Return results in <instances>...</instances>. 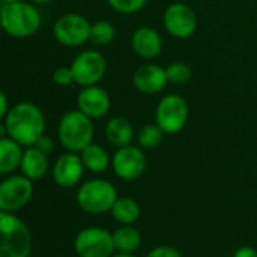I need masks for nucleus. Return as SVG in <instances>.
<instances>
[{
	"mask_svg": "<svg viewBox=\"0 0 257 257\" xmlns=\"http://www.w3.org/2000/svg\"><path fill=\"white\" fill-rule=\"evenodd\" d=\"M45 133V117L42 110L33 102H18L11 107L3 117L2 137H11L24 148L35 143Z\"/></svg>",
	"mask_w": 257,
	"mask_h": 257,
	"instance_id": "nucleus-1",
	"label": "nucleus"
},
{
	"mask_svg": "<svg viewBox=\"0 0 257 257\" xmlns=\"http://www.w3.org/2000/svg\"><path fill=\"white\" fill-rule=\"evenodd\" d=\"M0 21L3 30L17 39L33 36L42 24L39 11L27 2L2 5Z\"/></svg>",
	"mask_w": 257,
	"mask_h": 257,
	"instance_id": "nucleus-2",
	"label": "nucleus"
},
{
	"mask_svg": "<svg viewBox=\"0 0 257 257\" xmlns=\"http://www.w3.org/2000/svg\"><path fill=\"white\" fill-rule=\"evenodd\" d=\"M93 119L81 113L78 108L62 116L57 126V139L68 152L80 154L93 140Z\"/></svg>",
	"mask_w": 257,
	"mask_h": 257,
	"instance_id": "nucleus-3",
	"label": "nucleus"
},
{
	"mask_svg": "<svg viewBox=\"0 0 257 257\" xmlns=\"http://www.w3.org/2000/svg\"><path fill=\"white\" fill-rule=\"evenodd\" d=\"M32 233L14 212L0 211V257H29Z\"/></svg>",
	"mask_w": 257,
	"mask_h": 257,
	"instance_id": "nucleus-4",
	"label": "nucleus"
},
{
	"mask_svg": "<svg viewBox=\"0 0 257 257\" xmlns=\"http://www.w3.org/2000/svg\"><path fill=\"white\" fill-rule=\"evenodd\" d=\"M75 197L81 211L92 215H101L111 211L119 196L116 187L111 182L107 179L95 178L83 182L78 187Z\"/></svg>",
	"mask_w": 257,
	"mask_h": 257,
	"instance_id": "nucleus-5",
	"label": "nucleus"
},
{
	"mask_svg": "<svg viewBox=\"0 0 257 257\" xmlns=\"http://www.w3.org/2000/svg\"><path fill=\"white\" fill-rule=\"evenodd\" d=\"M74 250L78 257H111L116 251L113 233L104 227H84L74 238Z\"/></svg>",
	"mask_w": 257,
	"mask_h": 257,
	"instance_id": "nucleus-6",
	"label": "nucleus"
},
{
	"mask_svg": "<svg viewBox=\"0 0 257 257\" xmlns=\"http://www.w3.org/2000/svg\"><path fill=\"white\" fill-rule=\"evenodd\" d=\"M188 120V104L176 95L164 96L155 110V123L164 131V134H176L182 131Z\"/></svg>",
	"mask_w": 257,
	"mask_h": 257,
	"instance_id": "nucleus-7",
	"label": "nucleus"
},
{
	"mask_svg": "<svg viewBox=\"0 0 257 257\" xmlns=\"http://www.w3.org/2000/svg\"><path fill=\"white\" fill-rule=\"evenodd\" d=\"M74 81L80 87L98 84L107 72V60L96 50L81 51L71 63Z\"/></svg>",
	"mask_w": 257,
	"mask_h": 257,
	"instance_id": "nucleus-8",
	"label": "nucleus"
},
{
	"mask_svg": "<svg viewBox=\"0 0 257 257\" xmlns=\"http://www.w3.org/2000/svg\"><path fill=\"white\" fill-rule=\"evenodd\" d=\"M90 23L80 14L68 12L57 18L53 27L54 38L65 47H80L90 39Z\"/></svg>",
	"mask_w": 257,
	"mask_h": 257,
	"instance_id": "nucleus-9",
	"label": "nucleus"
},
{
	"mask_svg": "<svg viewBox=\"0 0 257 257\" xmlns=\"http://www.w3.org/2000/svg\"><path fill=\"white\" fill-rule=\"evenodd\" d=\"M33 196V181L24 175H11L0 184V211L15 212L24 208Z\"/></svg>",
	"mask_w": 257,
	"mask_h": 257,
	"instance_id": "nucleus-10",
	"label": "nucleus"
},
{
	"mask_svg": "<svg viewBox=\"0 0 257 257\" xmlns=\"http://www.w3.org/2000/svg\"><path fill=\"white\" fill-rule=\"evenodd\" d=\"M111 169L122 181H136L142 178L146 170V157L140 146L119 148L111 157Z\"/></svg>",
	"mask_w": 257,
	"mask_h": 257,
	"instance_id": "nucleus-11",
	"label": "nucleus"
},
{
	"mask_svg": "<svg viewBox=\"0 0 257 257\" xmlns=\"http://www.w3.org/2000/svg\"><path fill=\"white\" fill-rule=\"evenodd\" d=\"M163 23L166 30L176 39H187L193 36L197 29V17L185 3L169 5L164 11Z\"/></svg>",
	"mask_w": 257,
	"mask_h": 257,
	"instance_id": "nucleus-12",
	"label": "nucleus"
},
{
	"mask_svg": "<svg viewBox=\"0 0 257 257\" xmlns=\"http://www.w3.org/2000/svg\"><path fill=\"white\" fill-rule=\"evenodd\" d=\"M84 164L80 154L66 152L62 154L53 164L51 173L54 182L62 188H72L78 185L84 175Z\"/></svg>",
	"mask_w": 257,
	"mask_h": 257,
	"instance_id": "nucleus-13",
	"label": "nucleus"
},
{
	"mask_svg": "<svg viewBox=\"0 0 257 257\" xmlns=\"http://www.w3.org/2000/svg\"><path fill=\"white\" fill-rule=\"evenodd\" d=\"M111 107V99L110 95L107 93L105 89L99 87L98 84L95 86H87L81 87L77 96V108L89 116L90 119H101L104 117Z\"/></svg>",
	"mask_w": 257,
	"mask_h": 257,
	"instance_id": "nucleus-14",
	"label": "nucleus"
},
{
	"mask_svg": "<svg viewBox=\"0 0 257 257\" xmlns=\"http://www.w3.org/2000/svg\"><path fill=\"white\" fill-rule=\"evenodd\" d=\"M133 84L142 93L146 95L160 93L169 84L167 71L166 68L157 63H145L139 66L133 74Z\"/></svg>",
	"mask_w": 257,
	"mask_h": 257,
	"instance_id": "nucleus-15",
	"label": "nucleus"
},
{
	"mask_svg": "<svg viewBox=\"0 0 257 257\" xmlns=\"http://www.w3.org/2000/svg\"><path fill=\"white\" fill-rule=\"evenodd\" d=\"M131 47L134 53L143 59H155L163 50V39L152 27H139L131 36Z\"/></svg>",
	"mask_w": 257,
	"mask_h": 257,
	"instance_id": "nucleus-16",
	"label": "nucleus"
},
{
	"mask_svg": "<svg viewBox=\"0 0 257 257\" xmlns=\"http://www.w3.org/2000/svg\"><path fill=\"white\" fill-rule=\"evenodd\" d=\"M20 169H21V175H24L30 181H39L45 178V175L50 170L48 155L35 146L26 148Z\"/></svg>",
	"mask_w": 257,
	"mask_h": 257,
	"instance_id": "nucleus-17",
	"label": "nucleus"
},
{
	"mask_svg": "<svg viewBox=\"0 0 257 257\" xmlns=\"http://www.w3.org/2000/svg\"><path fill=\"white\" fill-rule=\"evenodd\" d=\"M105 139L114 148L130 146L134 139V128L133 123L122 116L111 117L105 125Z\"/></svg>",
	"mask_w": 257,
	"mask_h": 257,
	"instance_id": "nucleus-18",
	"label": "nucleus"
},
{
	"mask_svg": "<svg viewBox=\"0 0 257 257\" xmlns=\"http://www.w3.org/2000/svg\"><path fill=\"white\" fill-rule=\"evenodd\" d=\"M23 148L24 146H21L18 142H15L11 137H0V173L2 175H8L20 169L24 155Z\"/></svg>",
	"mask_w": 257,
	"mask_h": 257,
	"instance_id": "nucleus-19",
	"label": "nucleus"
},
{
	"mask_svg": "<svg viewBox=\"0 0 257 257\" xmlns=\"http://www.w3.org/2000/svg\"><path fill=\"white\" fill-rule=\"evenodd\" d=\"M142 233L133 224H125L113 232V244L116 253H134L142 245Z\"/></svg>",
	"mask_w": 257,
	"mask_h": 257,
	"instance_id": "nucleus-20",
	"label": "nucleus"
},
{
	"mask_svg": "<svg viewBox=\"0 0 257 257\" xmlns=\"http://www.w3.org/2000/svg\"><path fill=\"white\" fill-rule=\"evenodd\" d=\"M80 157L86 170L92 173H102L111 166V158L101 145L90 143L86 149L80 152Z\"/></svg>",
	"mask_w": 257,
	"mask_h": 257,
	"instance_id": "nucleus-21",
	"label": "nucleus"
},
{
	"mask_svg": "<svg viewBox=\"0 0 257 257\" xmlns=\"http://www.w3.org/2000/svg\"><path fill=\"white\" fill-rule=\"evenodd\" d=\"M110 212L113 220L120 226L134 224L140 218V206L131 197H117Z\"/></svg>",
	"mask_w": 257,
	"mask_h": 257,
	"instance_id": "nucleus-22",
	"label": "nucleus"
},
{
	"mask_svg": "<svg viewBox=\"0 0 257 257\" xmlns=\"http://www.w3.org/2000/svg\"><path fill=\"white\" fill-rule=\"evenodd\" d=\"M164 137V131L157 125V123H148L140 128L137 133V143L143 151L148 149H155L157 146L161 145Z\"/></svg>",
	"mask_w": 257,
	"mask_h": 257,
	"instance_id": "nucleus-23",
	"label": "nucleus"
},
{
	"mask_svg": "<svg viewBox=\"0 0 257 257\" xmlns=\"http://www.w3.org/2000/svg\"><path fill=\"white\" fill-rule=\"evenodd\" d=\"M114 36H116V29L110 21L99 20L92 23L89 41L93 42L95 45H108L113 42Z\"/></svg>",
	"mask_w": 257,
	"mask_h": 257,
	"instance_id": "nucleus-24",
	"label": "nucleus"
},
{
	"mask_svg": "<svg viewBox=\"0 0 257 257\" xmlns=\"http://www.w3.org/2000/svg\"><path fill=\"white\" fill-rule=\"evenodd\" d=\"M167 78L172 84H187L193 78V69L185 62H173L167 68Z\"/></svg>",
	"mask_w": 257,
	"mask_h": 257,
	"instance_id": "nucleus-25",
	"label": "nucleus"
},
{
	"mask_svg": "<svg viewBox=\"0 0 257 257\" xmlns=\"http://www.w3.org/2000/svg\"><path fill=\"white\" fill-rule=\"evenodd\" d=\"M107 3L116 12L130 15V14H136L140 9H143L145 5L148 3V0H107Z\"/></svg>",
	"mask_w": 257,
	"mask_h": 257,
	"instance_id": "nucleus-26",
	"label": "nucleus"
},
{
	"mask_svg": "<svg viewBox=\"0 0 257 257\" xmlns=\"http://www.w3.org/2000/svg\"><path fill=\"white\" fill-rule=\"evenodd\" d=\"M53 81H54V84H57L60 87H68L72 83H75L71 66H59V68H56L54 72H53Z\"/></svg>",
	"mask_w": 257,
	"mask_h": 257,
	"instance_id": "nucleus-27",
	"label": "nucleus"
},
{
	"mask_svg": "<svg viewBox=\"0 0 257 257\" xmlns=\"http://www.w3.org/2000/svg\"><path fill=\"white\" fill-rule=\"evenodd\" d=\"M146 257H182V254L170 245H158L155 248H152Z\"/></svg>",
	"mask_w": 257,
	"mask_h": 257,
	"instance_id": "nucleus-28",
	"label": "nucleus"
},
{
	"mask_svg": "<svg viewBox=\"0 0 257 257\" xmlns=\"http://www.w3.org/2000/svg\"><path fill=\"white\" fill-rule=\"evenodd\" d=\"M35 148H38L39 151H42L44 154H47V155H50L53 151H54V148H56V143H54V140L50 137V136H42L36 143H35Z\"/></svg>",
	"mask_w": 257,
	"mask_h": 257,
	"instance_id": "nucleus-29",
	"label": "nucleus"
},
{
	"mask_svg": "<svg viewBox=\"0 0 257 257\" xmlns=\"http://www.w3.org/2000/svg\"><path fill=\"white\" fill-rule=\"evenodd\" d=\"M233 257H257V251L253 247L244 245V247H239V248L233 253Z\"/></svg>",
	"mask_w": 257,
	"mask_h": 257,
	"instance_id": "nucleus-30",
	"label": "nucleus"
},
{
	"mask_svg": "<svg viewBox=\"0 0 257 257\" xmlns=\"http://www.w3.org/2000/svg\"><path fill=\"white\" fill-rule=\"evenodd\" d=\"M9 110H11V107L8 105V96H6L5 92H2L0 93V116L5 117Z\"/></svg>",
	"mask_w": 257,
	"mask_h": 257,
	"instance_id": "nucleus-31",
	"label": "nucleus"
},
{
	"mask_svg": "<svg viewBox=\"0 0 257 257\" xmlns=\"http://www.w3.org/2000/svg\"><path fill=\"white\" fill-rule=\"evenodd\" d=\"M111 257H137V256H134V253H114Z\"/></svg>",
	"mask_w": 257,
	"mask_h": 257,
	"instance_id": "nucleus-32",
	"label": "nucleus"
},
{
	"mask_svg": "<svg viewBox=\"0 0 257 257\" xmlns=\"http://www.w3.org/2000/svg\"><path fill=\"white\" fill-rule=\"evenodd\" d=\"M33 3H36V5H44V3H50L51 0H32Z\"/></svg>",
	"mask_w": 257,
	"mask_h": 257,
	"instance_id": "nucleus-33",
	"label": "nucleus"
},
{
	"mask_svg": "<svg viewBox=\"0 0 257 257\" xmlns=\"http://www.w3.org/2000/svg\"><path fill=\"white\" fill-rule=\"evenodd\" d=\"M17 2H23V0H2V5H5V3H17Z\"/></svg>",
	"mask_w": 257,
	"mask_h": 257,
	"instance_id": "nucleus-34",
	"label": "nucleus"
}]
</instances>
